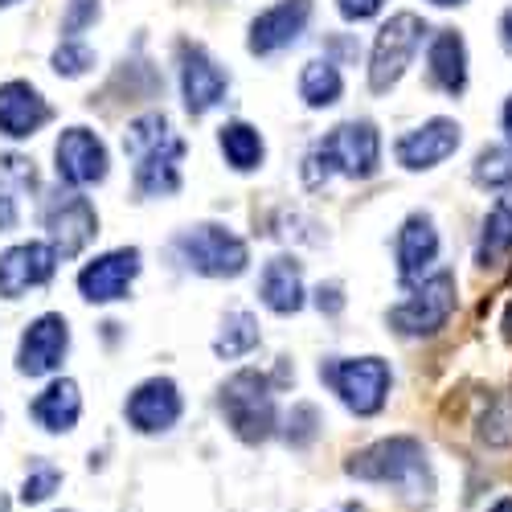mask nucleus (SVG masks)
<instances>
[{
	"instance_id": "24",
	"label": "nucleus",
	"mask_w": 512,
	"mask_h": 512,
	"mask_svg": "<svg viewBox=\"0 0 512 512\" xmlns=\"http://www.w3.org/2000/svg\"><path fill=\"white\" fill-rule=\"evenodd\" d=\"M340 91H345V78H340V70L328 62V58H316L304 66L300 74V95L308 107H332L340 99Z\"/></svg>"
},
{
	"instance_id": "11",
	"label": "nucleus",
	"mask_w": 512,
	"mask_h": 512,
	"mask_svg": "<svg viewBox=\"0 0 512 512\" xmlns=\"http://www.w3.org/2000/svg\"><path fill=\"white\" fill-rule=\"evenodd\" d=\"M58 267V250L50 242H25L0 254V295L5 300H17L29 287H41L54 279Z\"/></svg>"
},
{
	"instance_id": "36",
	"label": "nucleus",
	"mask_w": 512,
	"mask_h": 512,
	"mask_svg": "<svg viewBox=\"0 0 512 512\" xmlns=\"http://www.w3.org/2000/svg\"><path fill=\"white\" fill-rule=\"evenodd\" d=\"M17 226V197L0 185V234H9Z\"/></svg>"
},
{
	"instance_id": "7",
	"label": "nucleus",
	"mask_w": 512,
	"mask_h": 512,
	"mask_svg": "<svg viewBox=\"0 0 512 512\" xmlns=\"http://www.w3.org/2000/svg\"><path fill=\"white\" fill-rule=\"evenodd\" d=\"M177 250L189 271L209 279H234L246 271V242L226 226H193L177 238Z\"/></svg>"
},
{
	"instance_id": "31",
	"label": "nucleus",
	"mask_w": 512,
	"mask_h": 512,
	"mask_svg": "<svg viewBox=\"0 0 512 512\" xmlns=\"http://www.w3.org/2000/svg\"><path fill=\"white\" fill-rule=\"evenodd\" d=\"M95 17H99V0H70L66 21H62V33H66V37H74V33L87 29Z\"/></svg>"
},
{
	"instance_id": "25",
	"label": "nucleus",
	"mask_w": 512,
	"mask_h": 512,
	"mask_svg": "<svg viewBox=\"0 0 512 512\" xmlns=\"http://www.w3.org/2000/svg\"><path fill=\"white\" fill-rule=\"evenodd\" d=\"M226 160L238 168V173H250V168H259L263 164V136L254 132L250 123H226L222 127V136H218Z\"/></svg>"
},
{
	"instance_id": "13",
	"label": "nucleus",
	"mask_w": 512,
	"mask_h": 512,
	"mask_svg": "<svg viewBox=\"0 0 512 512\" xmlns=\"http://www.w3.org/2000/svg\"><path fill=\"white\" fill-rule=\"evenodd\" d=\"M66 349H70V328H66V320L54 316V312H50V316H37V320L25 328V336H21L17 369L29 373V377H46V373H54V369L62 365Z\"/></svg>"
},
{
	"instance_id": "18",
	"label": "nucleus",
	"mask_w": 512,
	"mask_h": 512,
	"mask_svg": "<svg viewBox=\"0 0 512 512\" xmlns=\"http://www.w3.org/2000/svg\"><path fill=\"white\" fill-rule=\"evenodd\" d=\"M394 250H398V275H402V283L426 279L431 263L439 259V234H435L431 213H410V218L402 222V230H398Z\"/></svg>"
},
{
	"instance_id": "17",
	"label": "nucleus",
	"mask_w": 512,
	"mask_h": 512,
	"mask_svg": "<svg viewBox=\"0 0 512 512\" xmlns=\"http://www.w3.org/2000/svg\"><path fill=\"white\" fill-rule=\"evenodd\" d=\"M181 91H185V107L193 115H205L209 107H218L226 95V74L218 70L201 46H181Z\"/></svg>"
},
{
	"instance_id": "15",
	"label": "nucleus",
	"mask_w": 512,
	"mask_h": 512,
	"mask_svg": "<svg viewBox=\"0 0 512 512\" xmlns=\"http://www.w3.org/2000/svg\"><path fill=\"white\" fill-rule=\"evenodd\" d=\"M308 17H312V0H279L275 9L254 17L250 41H246L250 54H275V50L291 46V41L304 33Z\"/></svg>"
},
{
	"instance_id": "22",
	"label": "nucleus",
	"mask_w": 512,
	"mask_h": 512,
	"mask_svg": "<svg viewBox=\"0 0 512 512\" xmlns=\"http://www.w3.org/2000/svg\"><path fill=\"white\" fill-rule=\"evenodd\" d=\"M512 254V189H504L488 218H484V230H480V242H476V263L480 267H496Z\"/></svg>"
},
{
	"instance_id": "42",
	"label": "nucleus",
	"mask_w": 512,
	"mask_h": 512,
	"mask_svg": "<svg viewBox=\"0 0 512 512\" xmlns=\"http://www.w3.org/2000/svg\"><path fill=\"white\" fill-rule=\"evenodd\" d=\"M504 328H508V336H512V304H508V312H504Z\"/></svg>"
},
{
	"instance_id": "12",
	"label": "nucleus",
	"mask_w": 512,
	"mask_h": 512,
	"mask_svg": "<svg viewBox=\"0 0 512 512\" xmlns=\"http://www.w3.org/2000/svg\"><path fill=\"white\" fill-rule=\"evenodd\" d=\"M58 181L82 189V185H95L107 177V148L95 132H87V127H70V132H62L58 148Z\"/></svg>"
},
{
	"instance_id": "41",
	"label": "nucleus",
	"mask_w": 512,
	"mask_h": 512,
	"mask_svg": "<svg viewBox=\"0 0 512 512\" xmlns=\"http://www.w3.org/2000/svg\"><path fill=\"white\" fill-rule=\"evenodd\" d=\"M332 512H365L361 504H340V508H332Z\"/></svg>"
},
{
	"instance_id": "23",
	"label": "nucleus",
	"mask_w": 512,
	"mask_h": 512,
	"mask_svg": "<svg viewBox=\"0 0 512 512\" xmlns=\"http://www.w3.org/2000/svg\"><path fill=\"white\" fill-rule=\"evenodd\" d=\"M82 414V398H78V386L74 381H54V386H46L37 398H33V418L46 426L50 435H62V431H74V422Z\"/></svg>"
},
{
	"instance_id": "4",
	"label": "nucleus",
	"mask_w": 512,
	"mask_h": 512,
	"mask_svg": "<svg viewBox=\"0 0 512 512\" xmlns=\"http://www.w3.org/2000/svg\"><path fill=\"white\" fill-rule=\"evenodd\" d=\"M451 312H455V275L435 271L418 279L398 308H390V328L398 336H435L439 328H447Z\"/></svg>"
},
{
	"instance_id": "33",
	"label": "nucleus",
	"mask_w": 512,
	"mask_h": 512,
	"mask_svg": "<svg viewBox=\"0 0 512 512\" xmlns=\"http://www.w3.org/2000/svg\"><path fill=\"white\" fill-rule=\"evenodd\" d=\"M328 177H332V160H328V152H324V148H316V152L304 160V181H308L312 189H320Z\"/></svg>"
},
{
	"instance_id": "1",
	"label": "nucleus",
	"mask_w": 512,
	"mask_h": 512,
	"mask_svg": "<svg viewBox=\"0 0 512 512\" xmlns=\"http://www.w3.org/2000/svg\"><path fill=\"white\" fill-rule=\"evenodd\" d=\"M345 472L365 484H390L414 504H426L435 496V472H431V463H426V447L410 435H394V439H381V443L357 451L345 463Z\"/></svg>"
},
{
	"instance_id": "34",
	"label": "nucleus",
	"mask_w": 512,
	"mask_h": 512,
	"mask_svg": "<svg viewBox=\"0 0 512 512\" xmlns=\"http://www.w3.org/2000/svg\"><path fill=\"white\" fill-rule=\"evenodd\" d=\"M287 426H300V431L291 435V443H308V439L316 435V410H312V406H300V410H295V418H291Z\"/></svg>"
},
{
	"instance_id": "14",
	"label": "nucleus",
	"mask_w": 512,
	"mask_h": 512,
	"mask_svg": "<svg viewBox=\"0 0 512 512\" xmlns=\"http://www.w3.org/2000/svg\"><path fill=\"white\" fill-rule=\"evenodd\" d=\"M459 123L455 119H431V123H422L414 127V132H406L398 140V164L410 168V173H426V168H435L443 164L455 148H459Z\"/></svg>"
},
{
	"instance_id": "8",
	"label": "nucleus",
	"mask_w": 512,
	"mask_h": 512,
	"mask_svg": "<svg viewBox=\"0 0 512 512\" xmlns=\"http://www.w3.org/2000/svg\"><path fill=\"white\" fill-rule=\"evenodd\" d=\"M46 230H50V246L58 250V259H74L99 234L95 205L82 193H58L46 205Z\"/></svg>"
},
{
	"instance_id": "43",
	"label": "nucleus",
	"mask_w": 512,
	"mask_h": 512,
	"mask_svg": "<svg viewBox=\"0 0 512 512\" xmlns=\"http://www.w3.org/2000/svg\"><path fill=\"white\" fill-rule=\"evenodd\" d=\"M0 5H17V0H0Z\"/></svg>"
},
{
	"instance_id": "20",
	"label": "nucleus",
	"mask_w": 512,
	"mask_h": 512,
	"mask_svg": "<svg viewBox=\"0 0 512 512\" xmlns=\"http://www.w3.org/2000/svg\"><path fill=\"white\" fill-rule=\"evenodd\" d=\"M259 295L263 304L279 316H291L304 308V275H300V263L287 259V254H279V259L267 263L263 271V283H259Z\"/></svg>"
},
{
	"instance_id": "6",
	"label": "nucleus",
	"mask_w": 512,
	"mask_h": 512,
	"mask_svg": "<svg viewBox=\"0 0 512 512\" xmlns=\"http://www.w3.org/2000/svg\"><path fill=\"white\" fill-rule=\"evenodd\" d=\"M320 377L332 386V394L353 414L369 418L386 406L390 394V365L381 357H353V361H324Z\"/></svg>"
},
{
	"instance_id": "32",
	"label": "nucleus",
	"mask_w": 512,
	"mask_h": 512,
	"mask_svg": "<svg viewBox=\"0 0 512 512\" xmlns=\"http://www.w3.org/2000/svg\"><path fill=\"white\" fill-rule=\"evenodd\" d=\"M336 9L345 21H369V17H377L381 9H386V0H336Z\"/></svg>"
},
{
	"instance_id": "2",
	"label": "nucleus",
	"mask_w": 512,
	"mask_h": 512,
	"mask_svg": "<svg viewBox=\"0 0 512 512\" xmlns=\"http://www.w3.org/2000/svg\"><path fill=\"white\" fill-rule=\"evenodd\" d=\"M123 152L132 156V164H136V189L144 197H173L181 189L185 140L173 136V127H168V119L160 111L127 123Z\"/></svg>"
},
{
	"instance_id": "27",
	"label": "nucleus",
	"mask_w": 512,
	"mask_h": 512,
	"mask_svg": "<svg viewBox=\"0 0 512 512\" xmlns=\"http://www.w3.org/2000/svg\"><path fill=\"white\" fill-rule=\"evenodd\" d=\"M472 177H476V185H484V189H512V152L500 148V144H488V148L476 156Z\"/></svg>"
},
{
	"instance_id": "40",
	"label": "nucleus",
	"mask_w": 512,
	"mask_h": 512,
	"mask_svg": "<svg viewBox=\"0 0 512 512\" xmlns=\"http://www.w3.org/2000/svg\"><path fill=\"white\" fill-rule=\"evenodd\" d=\"M431 5H439V9H451V5H467V0H431Z\"/></svg>"
},
{
	"instance_id": "30",
	"label": "nucleus",
	"mask_w": 512,
	"mask_h": 512,
	"mask_svg": "<svg viewBox=\"0 0 512 512\" xmlns=\"http://www.w3.org/2000/svg\"><path fill=\"white\" fill-rule=\"evenodd\" d=\"M480 439L488 447H508L512 443V414H508L504 402H492L488 414L480 418Z\"/></svg>"
},
{
	"instance_id": "21",
	"label": "nucleus",
	"mask_w": 512,
	"mask_h": 512,
	"mask_svg": "<svg viewBox=\"0 0 512 512\" xmlns=\"http://www.w3.org/2000/svg\"><path fill=\"white\" fill-rule=\"evenodd\" d=\"M426 66H431V82L447 95H463L467 87V46L455 29H443L431 41V54H426Z\"/></svg>"
},
{
	"instance_id": "9",
	"label": "nucleus",
	"mask_w": 512,
	"mask_h": 512,
	"mask_svg": "<svg viewBox=\"0 0 512 512\" xmlns=\"http://www.w3.org/2000/svg\"><path fill=\"white\" fill-rule=\"evenodd\" d=\"M332 160V168H340L345 177L353 181H365L377 173V160H381V136L377 127L365 123V119H353V123H340L332 127V136L320 144Z\"/></svg>"
},
{
	"instance_id": "35",
	"label": "nucleus",
	"mask_w": 512,
	"mask_h": 512,
	"mask_svg": "<svg viewBox=\"0 0 512 512\" xmlns=\"http://www.w3.org/2000/svg\"><path fill=\"white\" fill-rule=\"evenodd\" d=\"M316 308H320V312H328V316H336L340 308H345V295H340V287H336V283H328V287L320 283V291H316Z\"/></svg>"
},
{
	"instance_id": "37",
	"label": "nucleus",
	"mask_w": 512,
	"mask_h": 512,
	"mask_svg": "<svg viewBox=\"0 0 512 512\" xmlns=\"http://www.w3.org/2000/svg\"><path fill=\"white\" fill-rule=\"evenodd\" d=\"M500 37H504V46L512 50V9L504 13V21H500Z\"/></svg>"
},
{
	"instance_id": "19",
	"label": "nucleus",
	"mask_w": 512,
	"mask_h": 512,
	"mask_svg": "<svg viewBox=\"0 0 512 512\" xmlns=\"http://www.w3.org/2000/svg\"><path fill=\"white\" fill-rule=\"evenodd\" d=\"M41 123H50V103L41 99V91L29 82H5L0 87V136L25 140Z\"/></svg>"
},
{
	"instance_id": "10",
	"label": "nucleus",
	"mask_w": 512,
	"mask_h": 512,
	"mask_svg": "<svg viewBox=\"0 0 512 512\" xmlns=\"http://www.w3.org/2000/svg\"><path fill=\"white\" fill-rule=\"evenodd\" d=\"M136 275H140V250L123 246V250H111L103 259L82 267L78 291H82V300H91V304H111V300H123Z\"/></svg>"
},
{
	"instance_id": "5",
	"label": "nucleus",
	"mask_w": 512,
	"mask_h": 512,
	"mask_svg": "<svg viewBox=\"0 0 512 512\" xmlns=\"http://www.w3.org/2000/svg\"><path fill=\"white\" fill-rule=\"evenodd\" d=\"M422 33H426V21L418 13H398L377 29L373 54H369V91L373 95H386L398 87V78L406 74L414 50L422 46Z\"/></svg>"
},
{
	"instance_id": "16",
	"label": "nucleus",
	"mask_w": 512,
	"mask_h": 512,
	"mask_svg": "<svg viewBox=\"0 0 512 512\" xmlns=\"http://www.w3.org/2000/svg\"><path fill=\"white\" fill-rule=\"evenodd\" d=\"M181 418V394L168 377H152L144 386L127 398V422L136 426L140 435H156V431H168Z\"/></svg>"
},
{
	"instance_id": "38",
	"label": "nucleus",
	"mask_w": 512,
	"mask_h": 512,
	"mask_svg": "<svg viewBox=\"0 0 512 512\" xmlns=\"http://www.w3.org/2000/svg\"><path fill=\"white\" fill-rule=\"evenodd\" d=\"M488 512H512V496H500L496 504H488Z\"/></svg>"
},
{
	"instance_id": "29",
	"label": "nucleus",
	"mask_w": 512,
	"mask_h": 512,
	"mask_svg": "<svg viewBox=\"0 0 512 512\" xmlns=\"http://www.w3.org/2000/svg\"><path fill=\"white\" fill-rule=\"evenodd\" d=\"M91 66H95L91 46H82V41H74V37H66L62 46H58V54H54V70H58V74H66V78L87 74Z\"/></svg>"
},
{
	"instance_id": "39",
	"label": "nucleus",
	"mask_w": 512,
	"mask_h": 512,
	"mask_svg": "<svg viewBox=\"0 0 512 512\" xmlns=\"http://www.w3.org/2000/svg\"><path fill=\"white\" fill-rule=\"evenodd\" d=\"M504 132H508V140H512V99L504 103Z\"/></svg>"
},
{
	"instance_id": "3",
	"label": "nucleus",
	"mask_w": 512,
	"mask_h": 512,
	"mask_svg": "<svg viewBox=\"0 0 512 512\" xmlns=\"http://www.w3.org/2000/svg\"><path fill=\"white\" fill-rule=\"evenodd\" d=\"M222 414L242 443H267L275 435V394L271 381L254 369H238L222 386Z\"/></svg>"
},
{
	"instance_id": "26",
	"label": "nucleus",
	"mask_w": 512,
	"mask_h": 512,
	"mask_svg": "<svg viewBox=\"0 0 512 512\" xmlns=\"http://www.w3.org/2000/svg\"><path fill=\"white\" fill-rule=\"evenodd\" d=\"M254 345H259V320L250 312H230L226 324H222V336L213 340V353L234 361V357H246Z\"/></svg>"
},
{
	"instance_id": "28",
	"label": "nucleus",
	"mask_w": 512,
	"mask_h": 512,
	"mask_svg": "<svg viewBox=\"0 0 512 512\" xmlns=\"http://www.w3.org/2000/svg\"><path fill=\"white\" fill-rule=\"evenodd\" d=\"M58 484H62V476H58L54 463H33V472H29L25 484H21V500H25V504H41V500L54 496Z\"/></svg>"
}]
</instances>
